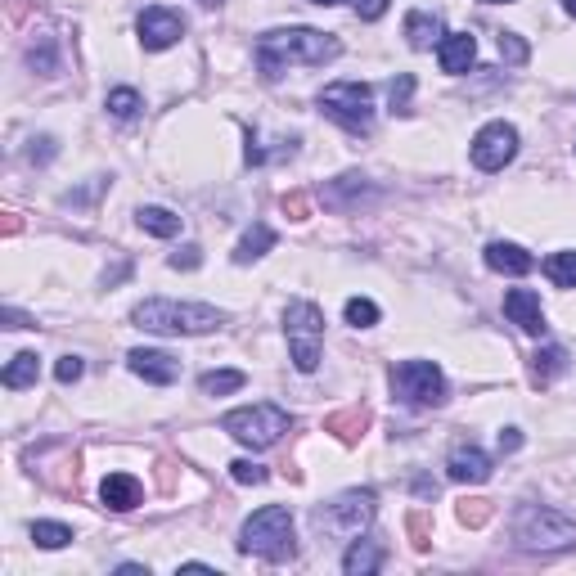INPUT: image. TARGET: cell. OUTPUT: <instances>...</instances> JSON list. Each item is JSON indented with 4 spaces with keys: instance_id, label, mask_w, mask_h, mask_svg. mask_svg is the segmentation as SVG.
<instances>
[{
    "instance_id": "14",
    "label": "cell",
    "mask_w": 576,
    "mask_h": 576,
    "mask_svg": "<svg viewBox=\"0 0 576 576\" xmlns=\"http://www.w3.org/2000/svg\"><path fill=\"white\" fill-rule=\"evenodd\" d=\"M446 473H450V482L482 486L486 477H491V459H486L477 446H455V450H450V459H446Z\"/></svg>"
},
{
    "instance_id": "32",
    "label": "cell",
    "mask_w": 576,
    "mask_h": 576,
    "mask_svg": "<svg viewBox=\"0 0 576 576\" xmlns=\"http://www.w3.org/2000/svg\"><path fill=\"white\" fill-rule=\"evenodd\" d=\"M360 428H365V410H347V414H333L329 419V432H338L342 441H356Z\"/></svg>"
},
{
    "instance_id": "36",
    "label": "cell",
    "mask_w": 576,
    "mask_h": 576,
    "mask_svg": "<svg viewBox=\"0 0 576 576\" xmlns=\"http://www.w3.org/2000/svg\"><path fill=\"white\" fill-rule=\"evenodd\" d=\"M81 374H86V365H81V356H63L59 365H54V378H59L63 387H68V383H77Z\"/></svg>"
},
{
    "instance_id": "21",
    "label": "cell",
    "mask_w": 576,
    "mask_h": 576,
    "mask_svg": "<svg viewBox=\"0 0 576 576\" xmlns=\"http://www.w3.org/2000/svg\"><path fill=\"white\" fill-rule=\"evenodd\" d=\"M383 567V549L374 545V540H351V549L342 554V572L347 576H369V572H378Z\"/></svg>"
},
{
    "instance_id": "28",
    "label": "cell",
    "mask_w": 576,
    "mask_h": 576,
    "mask_svg": "<svg viewBox=\"0 0 576 576\" xmlns=\"http://www.w3.org/2000/svg\"><path fill=\"white\" fill-rule=\"evenodd\" d=\"M32 540L41 549H63L72 545V527L68 522H32Z\"/></svg>"
},
{
    "instance_id": "20",
    "label": "cell",
    "mask_w": 576,
    "mask_h": 576,
    "mask_svg": "<svg viewBox=\"0 0 576 576\" xmlns=\"http://www.w3.org/2000/svg\"><path fill=\"white\" fill-rule=\"evenodd\" d=\"M441 18L432 14V9H414L410 18H405V41H410V50H432V45H441Z\"/></svg>"
},
{
    "instance_id": "10",
    "label": "cell",
    "mask_w": 576,
    "mask_h": 576,
    "mask_svg": "<svg viewBox=\"0 0 576 576\" xmlns=\"http://www.w3.org/2000/svg\"><path fill=\"white\" fill-rule=\"evenodd\" d=\"M513 158H518V126L486 122L482 131L473 135V162L482 171H504Z\"/></svg>"
},
{
    "instance_id": "1",
    "label": "cell",
    "mask_w": 576,
    "mask_h": 576,
    "mask_svg": "<svg viewBox=\"0 0 576 576\" xmlns=\"http://www.w3.org/2000/svg\"><path fill=\"white\" fill-rule=\"evenodd\" d=\"M342 54V41L333 32H315V27H275L257 41V68L266 81L284 77L288 63H311V68H324Z\"/></svg>"
},
{
    "instance_id": "26",
    "label": "cell",
    "mask_w": 576,
    "mask_h": 576,
    "mask_svg": "<svg viewBox=\"0 0 576 576\" xmlns=\"http://www.w3.org/2000/svg\"><path fill=\"white\" fill-rule=\"evenodd\" d=\"M23 59H27V68H32V72H54V68H59V50H54V36H32V45H27V54H23Z\"/></svg>"
},
{
    "instance_id": "35",
    "label": "cell",
    "mask_w": 576,
    "mask_h": 576,
    "mask_svg": "<svg viewBox=\"0 0 576 576\" xmlns=\"http://www.w3.org/2000/svg\"><path fill=\"white\" fill-rule=\"evenodd\" d=\"M459 522H464V527H482L486 518H491V500H459Z\"/></svg>"
},
{
    "instance_id": "24",
    "label": "cell",
    "mask_w": 576,
    "mask_h": 576,
    "mask_svg": "<svg viewBox=\"0 0 576 576\" xmlns=\"http://www.w3.org/2000/svg\"><path fill=\"white\" fill-rule=\"evenodd\" d=\"M135 221H140V230L158 234V239H176V234H180V216L167 212V207H140Z\"/></svg>"
},
{
    "instance_id": "42",
    "label": "cell",
    "mask_w": 576,
    "mask_h": 576,
    "mask_svg": "<svg viewBox=\"0 0 576 576\" xmlns=\"http://www.w3.org/2000/svg\"><path fill=\"white\" fill-rule=\"evenodd\" d=\"M117 572H122V576H140V572H149V567H140V563H122Z\"/></svg>"
},
{
    "instance_id": "9",
    "label": "cell",
    "mask_w": 576,
    "mask_h": 576,
    "mask_svg": "<svg viewBox=\"0 0 576 576\" xmlns=\"http://www.w3.org/2000/svg\"><path fill=\"white\" fill-rule=\"evenodd\" d=\"M392 392L414 410H432V405H446V374L432 360H401L392 369Z\"/></svg>"
},
{
    "instance_id": "34",
    "label": "cell",
    "mask_w": 576,
    "mask_h": 576,
    "mask_svg": "<svg viewBox=\"0 0 576 576\" xmlns=\"http://www.w3.org/2000/svg\"><path fill=\"white\" fill-rule=\"evenodd\" d=\"M230 477H234L239 486H261L270 473H266L261 464H252V459H234V464H230Z\"/></svg>"
},
{
    "instance_id": "11",
    "label": "cell",
    "mask_w": 576,
    "mask_h": 576,
    "mask_svg": "<svg viewBox=\"0 0 576 576\" xmlns=\"http://www.w3.org/2000/svg\"><path fill=\"white\" fill-rule=\"evenodd\" d=\"M135 32H140L144 50H171V45L185 36V18L167 5H149L140 18H135Z\"/></svg>"
},
{
    "instance_id": "12",
    "label": "cell",
    "mask_w": 576,
    "mask_h": 576,
    "mask_svg": "<svg viewBox=\"0 0 576 576\" xmlns=\"http://www.w3.org/2000/svg\"><path fill=\"white\" fill-rule=\"evenodd\" d=\"M504 315H509L522 333H531V338H540V333L549 329L540 293H531V288H509V293H504Z\"/></svg>"
},
{
    "instance_id": "45",
    "label": "cell",
    "mask_w": 576,
    "mask_h": 576,
    "mask_svg": "<svg viewBox=\"0 0 576 576\" xmlns=\"http://www.w3.org/2000/svg\"><path fill=\"white\" fill-rule=\"evenodd\" d=\"M311 5H338V0H311Z\"/></svg>"
},
{
    "instance_id": "3",
    "label": "cell",
    "mask_w": 576,
    "mask_h": 576,
    "mask_svg": "<svg viewBox=\"0 0 576 576\" xmlns=\"http://www.w3.org/2000/svg\"><path fill=\"white\" fill-rule=\"evenodd\" d=\"M239 549L266 558V563L293 558L297 545H293V513H288V504H266V509L252 513L239 531Z\"/></svg>"
},
{
    "instance_id": "16",
    "label": "cell",
    "mask_w": 576,
    "mask_h": 576,
    "mask_svg": "<svg viewBox=\"0 0 576 576\" xmlns=\"http://www.w3.org/2000/svg\"><path fill=\"white\" fill-rule=\"evenodd\" d=\"M477 59V41L468 32H446L437 45V63L441 72H450V77H459V72H468Z\"/></svg>"
},
{
    "instance_id": "17",
    "label": "cell",
    "mask_w": 576,
    "mask_h": 576,
    "mask_svg": "<svg viewBox=\"0 0 576 576\" xmlns=\"http://www.w3.org/2000/svg\"><path fill=\"white\" fill-rule=\"evenodd\" d=\"M99 500L113 513H131L135 504H140V482H135L131 473H108L104 482H99Z\"/></svg>"
},
{
    "instance_id": "46",
    "label": "cell",
    "mask_w": 576,
    "mask_h": 576,
    "mask_svg": "<svg viewBox=\"0 0 576 576\" xmlns=\"http://www.w3.org/2000/svg\"><path fill=\"white\" fill-rule=\"evenodd\" d=\"M486 5H509V0H486Z\"/></svg>"
},
{
    "instance_id": "19",
    "label": "cell",
    "mask_w": 576,
    "mask_h": 576,
    "mask_svg": "<svg viewBox=\"0 0 576 576\" xmlns=\"http://www.w3.org/2000/svg\"><path fill=\"white\" fill-rule=\"evenodd\" d=\"M270 248H275V230H270L266 221H252L248 230H243V239L234 243V266H248V261H261Z\"/></svg>"
},
{
    "instance_id": "18",
    "label": "cell",
    "mask_w": 576,
    "mask_h": 576,
    "mask_svg": "<svg viewBox=\"0 0 576 576\" xmlns=\"http://www.w3.org/2000/svg\"><path fill=\"white\" fill-rule=\"evenodd\" d=\"M369 198V185L365 176H338L324 185V203L333 207V212H360V203Z\"/></svg>"
},
{
    "instance_id": "13",
    "label": "cell",
    "mask_w": 576,
    "mask_h": 576,
    "mask_svg": "<svg viewBox=\"0 0 576 576\" xmlns=\"http://www.w3.org/2000/svg\"><path fill=\"white\" fill-rule=\"evenodd\" d=\"M131 374H140L144 383H158V387H167V383H176L180 378V360L171 356V351H153V347H140V351H131Z\"/></svg>"
},
{
    "instance_id": "27",
    "label": "cell",
    "mask_w": 576,
    "mask_h": 576,
    "mask_svg": "<svg viewBox=\"0 0 576 576\" xmlns=\"http://www.w3.org/2000/svg\"><path fill=\"white\" fill-rule=\"evenodd\" d=\"M545 275L554 279V288H576V252H549Z\"/></svg>"
},
{
    "instance_id": "39",
    "label": "cell",
    "mask_w": 576,
    "mask_h": 576,
    "mask_svg": "<svg viewBox=\"0 0 576 576\" xmlns=\"http://www.w3.org/2000/svg\"><path fill=\"white\" fill-rule=\"evenodd\" d=\"M284 212H288V221H306V216H311V198H306V194H284Z\"/></svg>"
},
{
    "instance_id": "38",
    "label": "cell",
    "mask_w": 576,
    "mask_h": 576,
    "mask_svg": "<svg viewBox=\"0 0 576 576\" xmlns=\"http://www.w3.org/2000/svg\"><path fill=\"white\" fill-rule=\"evenodd\" d=\"M387 5L392 0H351V9H356V18H365V23H374V18L387 14Z\"/></svg>"
},
{
    "instance_id": "2",
    "label": "cell",
    "mask_w": 576,
    "mask_h": 576,
    "mask_svg": "<svg viewBox=\"0 0 576 576\" xmlns=\"http://www.w3.org/2000/svg\"><path fill=\"white\" fill-rule=\"evenodd\" d=\"M135 329L144 333H162V338H194V333H212L225 324V311L216 306H203V302H171V297H149L131 311Z\"/></svg>"
},
{
    "instance_id": "41",
    "label": "cell",
    "mask_w": 576,
    "mask_h": 576,
    "mask_svg": "<svg viewBox=\"0 0 576 576\" xmlns=\"http://www.w3.org/2000/svg\"><path fill=\"white\" fill-rule=\"evenodd\" d=\"M5 320H9V329H32V324H27V315H23V311H14V306L5 311Z\"/></svg>"
},
{
    "instance_id": "7",
    "label": "cell",
    "mask_w": 576,
    "mask_h": 576,
    "mask_svg": "<svg viewBox=\"0 0 576 576\" xmlns=\"http://www.w3.org/2000/svg\"><path fill=\"white\" fill-rule=\"evenodd\" d=\"M320 113L347 126L351 135H365L374 126V90L365 81H329L320 90Z\"/></svg>"
},
{
    "instance_id": "6",
    "label": "cell",
    "mask_w": 576,
    "mask_h": 576,
    "mask_svg": "<svg viewBox=\"0 0 576 576\" xmlns=\"http://www.w3.org/2000/svg\"><path fill=\"white\" fill-rule=\"evenodd\" d=\"M315 531L329 540H356L360 531L374 522V491H342L338 500L320 504V509L311 513Z\"/></svg>"
},
{
    "instance_id": "25",
    "label": "cell",
    "mask_w": 576,
    "mask_h": 576,
    "mask_svg": "<svg viewBox=\"0 0 576 576\" xmlns=\"http://www.w3.org/2000/svg\"><path fill=\"white\" fill-rule=\"evenodd\" d=\"M243 383H248V374H243V369H207V374L198 378L203 396H230V392H239Z\"/></svg>"
},
{
    "instance_id": "37",
    "label": "cell",
    "mask_w": 576,
    "mask_h": 576,
    "mask_svg": "<svg viewBox=\"0 0 576 576\" xmlns=\"http://www.w3.org/2000/svg\"><path fill=\"white\" fill-rule=\"evenodd\" d=\"M194 266H203V248L185 243L180 252H171V270H194Z\"/></svg>"
},
{
    "instance_id": "40",
    "label": "cell",
    "mask_w": 576,
    "mask_h": 576,
    "mask_svg": "<svg viewBox=\"0 0 576 576\" xmlns=\"http://www.w3.org/2000/svg\"><path fill=\"white\" fill-rule=\"evenodd\" d=\"M495 446H500V455H513V450L522 446V432L518 428H504L500 437H495Z\"/></svg>"
},
{
    "instance_id": "30",
    "label": "cell",
    "mask_w": 576,
    "mask_h": 576,
    "mask_svg": "<svg viewBox=\"0 0 576 576\" xmlns=\"http://www.w3.org/2000/svg\"><path fill=\"white\" fill-rule=\"evenodd\" d=\"M342 315H347L351 329H374L378 324V306L369 302V297H351V302L342 306Z\"/></svg>"
},
{
    "instance_id": "43",
    "label": "cell",
    "mask_w": 576,
    "mask_h": 576,
    "mask_svg": "<svg viewBox=\"0 0 576 576\" xmlns=\"http://www.w3.org/2000/svg\"><path fill=\"white\" fill-rule=\"evenodd\" d=\"M198 5H203V9H221L225 0H198Z\"/></svg>"
},
{
    "instance_id": "23",
    "label": "cell",
    "mask_w": 576,
    "mask_h": 576,
    "mask_svg": "<svg viewBox=\"0 0 576 576\" xmlns=\"http://www.w3.org/2000/svg\"><path fill=\"white\" fill-rule=\"evenodd\" d=\"M567 369V351L563 347H540L536 356H531V383L536 387H549L558 374Z\"/></svg>"
},
{
    "instance_id": "5",
    "label": "cell",
    "mask_w": 576,
    "mask_h": 576,
    "mask_svg": "<svg viewBox=\"0 0 576 576\" xmlns=\"http://www.w3.org/2000/svg\"><path fill=\"white\" fill-rule=\"evenodd\" d=\"M284 333H288V351H293L297 374H315L320 369V347H324V311L315 302H288Z\"/></svg>"
},
{
    "instance_id": "4",
    "label": "cell",
    "mask_w": 576,
    "mask_h": 576,
    "mask_svg": "<svg viewBox=\"0 0 576 576\" xmlns=\"http://www.w3.org/2000/svg\"><path fill=\"white\" fill-rule=\"evenodd\" d=\"M513 540L531 554H558V549L576 545V522L558 509H545V504H522L513 513Z\"/></svg>"
},
{
    "instance_id": "33",
    "label": "cell",
    "mask_w": 576,
    "mask_h": 576,
    "mask_svg": "<svg viewBox=\"0 0 576 576\" xmlns=\"http://www.w3.org/2000/svg\"><path fill=\"white\" fill-rule=\"evenodd\" d=\"M500 59L518 68V63H527V59H531V45L522 41L518 32H500Z\"/></svg>"
},
{
    "instance_id": "15",
    "label": "cell",
    "mask_w": 576,
    "mask_h": 576,
    "mask_svg": "<svg viewBox=\"0 0 576 576\" xmlns=\"http://www.w3.org/2000/svg\"><path fill=\"white\" fill-rule=\"evenodd\" d=\"M486 266L495 270V275H531L536 270V257H531L527 248H518V243H504V239H495V243H486Z\"/></svg>"
},
{
    "instance_id": "22",
    "label": "cell",
    "mask_w": 576,
    "mask_h": 576,
    "mask_svg": "<svg viewBox=\"0 0 576 576\" xmlns=\"http://www.w3.org/2000/svg\"><path fill=\"white\" fill-rule=\"evenodd\" d=\"M36 378H41V356H36V351H18V356L5 365V387H9V392L36 387Z\"/></svg>"
},
{
    "instance_id": "44",
    "label": "cell",
    "mask_w": 576,
    "mask_h": 576,
    "mask_svg": "<svg viewBox=\"0 0 576 576\" xmlns=\"http://www.w3.org/2000/svg\"><path fill=\"white\" fill-rule=\"evenodd\" d=\"M567 14H572V18H576V0H567Z\"/></svg>"
},
{
    "instance_id": "8",
    "label": "cell",
    "mask_w": 576,
    "mask_h": 576,
    "mask_svg": "<svg viewBox=\"0 0 576 576\" xmlns=\"http://www.w3.org/2000/svg\"><path fill=\"white\" fill-rule=\"evenodd\" d=\"M221 428L230 432L239 446H252V450H266L275 446L279 437L288 432V410H279V405H243V410H230L221 419Z\"/></svg>"
},
{
    "instance_id": "31",
    "label": "cell",
    "mask_w": 576,
    "mask_h": 576,
    "mask_svg": "<svg viewBox=\"0 0 576 576\" xmlns=\"http://www.w3.org/2000/svg\"><path fill=\"white\" fill-rule=\"evenodd\" d=\"M410 95H414V77L410 72H396V77L387 81V104H392V113H410Z\"/></svg>"
},
{
    "instance_id": "29",
    "label": "cell",
    "mask_w": 576,
    "mask_h": 576,
    "mask_svg": "<svg viewBox=\"0 0 576 576\" xmlns=\"http://www.w3.org/2000/svg\"><path fill=\"white\" fill-rule=\"evenodd\" d=\"M108 113H113L117 122H131V117L140 113V95H135L131 86H117V90H108Z\"/></svg>"
}]
</instances>
